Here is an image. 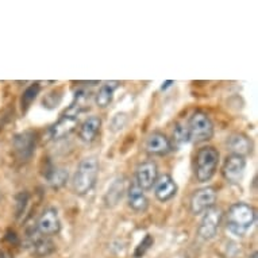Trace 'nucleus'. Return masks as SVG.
<instances>
[{
  "mask_svg": "<svg viewBox=\"0 0 258 258\" xmlns=\"http://www.w3.org/2000/svg\"><path fill=\"white\" fill-rule=\"evenodd\" d=\"M255 222V210L246 203H235L227 212V230L235 237H245Z\"/></svg>",
  "mask_w": 258,
  "mask_h": 258,
  "instance_id": "obj_1",
  "label": "nucleus"
},
{
  "mask_svg": "<svg viewBox=\"0 0 258 258\" xmlns=\"http://www.w3.org/2000/svg\"><path fill=\"white\" fill-rule=\"evenodd\" d=\"M99 174V162L96 157H87L77 166L73 177V190L77 195H87L92 189Z\"/></svg>",
  "mask_w": 258,
  "mask_h": 258,
  "instance_id": "obj_2",
  "label": "nucleus"
},
{
  "mask_svg": "<svg viewBox=\"0 0 258 258\" xmlns=\"http://www.w3.org/2000/svg\"><path fill=\"white\" fill-rule=\"evenodd\" d=\"M219 165V152L212 146L202 148L196 154V178L199 182L210 181Z\"/></svg>",
  "mask_w": 258,
  "mask_h": 258,
  "instance_id": "obj_3",
  "label": "nucleus"
},
{
  "mask_svg": "<svg viewBox=\"0 0 258 258\" xmlns=\"http://www.w3.org/2000/svg\"><path fill=\"white\" fill-rule=\"evenodd\" d=\"M186 128H188L189 142H194V144L207 142L214 136V124H212L211 119L202 111H196L192 114Z\"/></svg>",
  "mask_w": 258,
  "mask_h": 258,
  "instance_id": "obj_4",
  "label": "nucleus"
},
{
  "mask_svg": "<svg viewBox=\"0 0 258 258\" xmlns=\"http://www.w3.org/2000/svg\"><path fill=\"white\" fill-rule=\"evenodd\" d=\"M14 152L21 161H29L34 156L37 148V134L33 130H26L14 137Z\"/></svg>",
  "mask_w": 258,
  "mask_h": 258,
  "instance_id": "obj_5",
  "label": "nucleus"
},
{
  "mask_svg": "<svg viewBox=\"0 0 258 258\" xmlns=\"http://www.w3.org/2000/svg\"><path fill=\"white\" fill-rule=\"evenodd\" d=\"M223 219V211L219 207H211L210 210L204 212V216L199 226V235L203 239L208 241L215 237L219 226Z\"/></svg>",
  "mask_w": 258,
  "mask_h": 258,
  "instance_id": "obj_6",
  "label": "nucleus"
},
{
  "mask_svg": "<svg viewBox=\"0 0 258 258\" xmlns=\"http://www.w3.org/2000/svg\"><path fill=\"white\" fill-rule=\"evenodd\" d=\"M216 192L212 186H206L195 190V194L190 198V211L194 215H200L215 206Z\"/></svg>",
  "mask_w": 258,
  "mask_h": 258,
  "instance_id": "obj_7",
  "label": "nucleus"
},
{
  "mask_svg": "<svg viewBox=\"0 0 258 258\" xmlns=\"http://www.w3.org/2000/svg\"><path fill=\"white\" fill-rule=\"evenodd\" d=\"M245 168L246 161L243 157L230 154L224 161L222 174L226 178V181L230 184H239L243 177V173H245Z\"/></svg>",
  "mask_w": 258,
  "mask_h": 258,
  "instance_id": "obj_8",
  "label": "nucleus"
},
{
  "mask_svg": "<svg viewBox=\"0 0 258 258\" xmlns=\"http://www.w3.org/2000/svg\"><path fill=\"white\" fill-rule=\"evenodd\" d=\"M27 249L37 257H43L54 250V245L49 238L39 234L37 229H33L27 231Z\"/></svg>",
  "mask_w": 258,
  "mask_h": 258,
  "instance_id": "obj_9",
  "label": "nucleus"
},
{
  "mask_svg": "<svg viewBox=\"0 0 258 258\" xmlns=\"http://www.w3.org/2000/svg\"><path fill=\"white\" fill-rule=\"evenodd\" d=\"M37 231L42 234L45 237L54 235L61 230V222H59L58 212L54 208H47L42 212V215L39 216L37 222Z\"/></svg>",
  "mask_w": 258,
  "mask_h": 258,
  "instance_id": "obj_10",
  "label": "nucleus"
},
{
  "mask_svg": "<svg viewBox=\"0 0 258 258\" xmlns=\"http://www.w3.org/2000/svg\"><path fill=\"white\" fill-rule=\"evenodd\" d=\"M137 185L140 186L142 190L152 189L158 178V168L156 162L153 161H146L142 162L137 168Z\"/></svg>",
  "mask_w": 258,
  "mask_h": 258,
  "instance_id": "obj_11",
  "label": "nucleus"
},
{
  "mask_svg": "<svg viewBox=\"0 0 258 258\" xmlns=\"http://www.w3.org/2000/svg\"><path fill=\"white\" fill-rule=\"evenodd\" d=\"M146 150L153 156H165L172 150V144L165 134L152 133L146 140Z\"/></svg>",
  "mask_w": 258,
  "mask_h": 258,
  "instance_id": "obj_12",
  "label": "nucleus"
},
{
  "mask_svg": "<svg viewBox=\"0 0 258 258\" xmlns=\"http://www.w3.org/2000/svg\"><path fill=\"white\" fill-rule=\"evenodd\" d=\"M177 194V185L169 174H164L157 178L154 184V195L160 202H168Z\"/></svg>",
  "mask_w": 258,
  "mask_h": 258,
  "instance_id": "obj_13",
  "label": "nucleus"
},
{
  "mask_svg": "<svg viewBox=\"0 0 258 258\" xmlns=\"http://www.w3.org/2000/svg\"><path fill=\"white\" fill-rule=\"evenodd\" d=\"M77 122H79V116L62 114L58 122L50 127V137L53 140H59L65 136H69L76 128Z\"/></svg>",
  "mask_w": 258,
  "mask_h": 258,
  "instance_id": "obj_14",
  "label": "nucleus"
},
{
  "mask_svg": "<svg viewBox=\"0 0 258 258\" xmlns=\"http://www.w3.org/2000/svg\"><path fill=\"white\" fill-rule=\"evenodd\" d=\"M100 127H102V119L96 116V115L88 116L84 122L81 123L80 130H79L80 140L87 142V144L92 142L98 136V133L100 132Z\"/></svg>",
  "mask_w": 258,
  "mask_h": 258,
  "instance_id": "obj_15",
  "label": "nucleus"
},
{
  "mask_svg": "<svg viewBox=\"0 0 258 258\" xmlns=\"http://www.w3.org/2000/svg\"><path fill=\"white\" fill-rule=\"evenodd\" d=\"M227 146H229V150L234 156H239L245 158V156L251 153V141L243 134H239V133L229 137Z\"/></svg>",
  "mask_w": 258,
  "mask_h": 258,
  "instance_id": "obj_16",
  "label": "nucleus"
},
{
  "mask_svg": "<svg viewBox=\"0 0 258 258\" xmlns=\"http://www.w3.org/2000/svg\"><path fill=\"white\" fill-rule=\"evenodd\" d=\"M127 198H128V206L137 212H144L148 210L149 200L145 195V190H142L137 182H132L127 190Z\"/></svg>",
  "mask_w": 258,
  "mask_h": 258,
  "instance_id": "obj_17",
  "label": "nucleus"
},
{
  "mask_svg": "<svg viewBox=\"0 0 258 258\" xmlns=\"http://www.w3.org/2000/svg\"><path fill=\"white\" fill-rule=\"evenodd\" d=\"M118 81H106L100 87L98 95H96V99H95L96 104L100 108H106L107 106H110V103L112 102V98H114V92L118 89Z\"/></svg>",
  "mask_w": 258,
  "mask_h": 258,
  "instance_id": "obj_18",
  "label": "nucleus"
},
{
  "mask_svg": "<svg viewBox=\"0 0 258 258\" xmlns=\"http://www.w3.org/2000/svg\"><path fill=\"white\" fill-rule=\"evenodd\" d=\"M89 102V95L85 91H79L75 95L72 104L68 107V110H65L63 114L72 115V116H79L83 111L88 107Z\"/></svg>",
  "mask_w": 258,
  "mask_h": 258,
  "instance_id": "obj_19",
  "label": "nucleus"
},
{
  "mask_svg": "<svg viewBox=\"0 0 258 258\" xmlns=\"http://www.w3.org/2000/svg\"><path fill=\"white\" fill-rule=\"evenodd\" d=\"M45 177L53 188H61L68 180V170L63 169V168H58V166H50L46 170Z\"/></svg>",
  "mask_w": 258,
  "mask_h": 258,
  "instance_id": "obj_20",
  "label": "nucleus"
},
{
  "mask_svg": "<svg viewBox=\"0 0 258 258\" xmlns=\"http://www.w3.org/2000/svg\"><path fill=\"white\" fill-rule=\"evenodd\" d=\"M123 194H124V178H118L112 182L110 189L106 195V203L108 207H114L118 204V202L122 199Z\"/></svg>",
  "mask_w": 258,
  "mask_h": 258,
  "instance_id": "obj_21",
  "label": "nucleus"
},
{
  "mask_svg": "<svg viewBox=\"0 0 258 258\" xmlns=\"http://www.w3.org/2000/svg\"><path fill=\"white\" fill-rule=\"evenodd\" d=\"M39 91H41L39 84L38 83H34V84L29 85V87L25 89V92L22 93L21 107L23 112H25V111L31 106V103L34 102L35 99H37V96L39 95Z\"/></svg>",
  "mask_w": 258,
  "mask_h": 258,
  "instance_id": "obj_22",
  "label": "nucleus"
},
{
  "mask_svg": "<svg viewBox=\"0 0 258 258\" xmlns=\"http://www.w3.org/2000/svg\"><path fill=\"white\" fill-rule=\"evenodd\" d=\"M189 142V136H188V128L186 126L177 123L173 128V145L176 148H181L182 145Z\"/></svg>",
  "mask_w": 258,
  "mask_h": 258,
  "instance_id": "obj_23",
  "label": "nucleus"
},
{
  "mask_svg": "<svg viewBox=\"0 0 258 258\" xmlns=\"http://www.w3.org/2000/svg\"><path fill=\"white\" fill-rule=\"evenodd\" d=\"M153 242H154V239H153L152 235H146V237L142 239V242H141L140 245H138V247L136 249V253H134V255H136L137 258H141L142 255H144L146 251H148L149 249H150V246L153 245Z\"/></svg>",
  "mask_w": 258,
  "mask_h": 258,
  "instance_id": "obj_24",
  "label": "nucleus"
},
{
  "mask_svg": "<svg viewBox=\"0 0 258 258\" xmlns=\"http://www.w3.org/2000/svg\"><path fill=\"white\" fill-rule=\"evenodd\" d=\"M27 202H29V195L26 192H22L17 196V216H21L22 212L25 211Z\"/></svg>",
  "mask_w": 258,
  "mask_h": 258,
  "instance_id": "obj_25",
  "label": "nucleus"
},
{
  "mask_svg": "<svg viewBox=\"0 0 258 258\" xmlns=\"http://www.w3.org/2000/svg\"><path fill=\"white\" fill-rule=\"evenodd\" d=\"M0 258H14V257H13V254L10 253V251L2 250V251H0Z\"/></svg>",
  "mask_w": 258,
  "mask_h": 258,
  "instance_id": "obj_26",
  "label": "nucleus"
},
{
  "mask_svg": "<svg viewBox=\"0 0 258 258\" xmlns=\"http://www.w3.org/2000/svg\"><path fill=\"white\" fill-rule=\"evenodd\" d=\"M172 84H173V81H166L165 85H162V89L166 88V87H169V85H172Z\"/></svg>",
  "mask_w": 258,
  "mask_h": 258,
  "instance_id": "obj_27",
  "label": "nucleus"
},
{
  "mask_svg": "<svg viewBox=\"0 0 258 258\" xmlns=\"http://www.w3.org/2000/svg\"><path fill=\"white\" fill-rule=\"evenodd\" d=\"M250 258H257V251H254V253L250 255Z\"/></svg>",
  "mask_w": 258,
  "mask_h": 258,
  "instance_id": "obj_28",
  "label": "nucleus"
}]
</instances>
